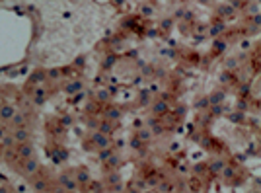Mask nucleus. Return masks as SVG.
Masks as SVG:
<instances>
[{
    "label": "nucleus",
    "mask_w": 261,
    "mask_h": 193,
    "mask_svg": "<svg viewBox=\"0 0 261 193\" xmlns=\"http://www.w3.org/2000/svg\"><path fill=\"white\" fill-rule=\"evenodd\" d=\"M109 117H119V113H117L115 109H111V111H109Z\"/></svg>",
    "instance_id": "nucleus-10"
},
{
    "label": "nucleus",
    "mask_w": 261,
    "mask_h": 193,
    "mask_svg": "<svg viewBox=\"0 0 261 193\" xmlns=\"http://www.w3.org/2000/svg\"><path fill=\"white\" fill-rule=\"evenodd\" d=\"M20 154H22L23 158H31V154H33V148L29 146V144H23L22 148H20Z\"/></svg>",
    "instance_id": "nucleus-2"
},
{
    "label": "nucleus",
    "mask_w": 261,
    "mask_h": 193,
    "mask_svg": "<svg viewBox=\"0 0 261 193\" xmlns=\"http://www.w3.org/2000/svg\"><path fill=\"white\" fill-rule=\"evenodd\" d=\"M164 109H166V104H158L154 111H156V113H160V111H164Z\"/></svg>",
    "instance_id": "nucleus-7"
},
{
    "label": "nucleus",
    "mask_w": 261,
    "mask_h": 193,
    "mask_svg": "<svg viewBox=\"0 0 261 193\" xmlns=\"http://www.w3.org/2000/svg\"><path fill=\"white\" fill-rule=\"evenodd\" d=\"M0 117H2V119H12V117H14V109L8 107V106H4L2 109H0Z\"/></svg>",
    "instance_id": "nucleus-1"
},
{
    "label": "nucleus",
    "mask_w": 261,
    "mask_h": 193,
    "mask_svg": "<svg viewBox=\"0 0 261 193\" xmlns=\"http://www.w3.org/2000/svg\"><path fill=\"white\" fill-rule=\"evenodd\" d=\"M16 139H18V140H25V139H27V133H25L23 129H20V131L16 133Z\"/></svg>",
    "instance_id": "nucleus-5"
},
{
    "label": "nucleus",
    "mask_w": 261,
    "mask_h": 193,
    "mask_svg": "<svg viewBox=\"0 0 261 193\" xmlns=\"http://www.w3.org/2000/svg\"><path fill=\"white\" fill-rule=\"evenodd\" d=\"M232 174H234V172L230 170V168H226V170H224V176H226V178H230V176H232Z\"/></svg>",
    "instance_id": "nucleus-11"
},
{
    "label": "nucleus",
    "mask_w": 261,
    "mask_h": 193,
    "mask_svg": "<svg viewBox=\"0 0 261 193\" xmlns=\"http://www.w3.org/2000/svg\"><path fill=\"white\" fill-rule=\"evenodd\" d=\"M35 166H37V164H35V160L27 158V166H25V172H33V170H35Z\"/></svg>",
    "instance_id": "nucleus-4"
},
{
    "label": "nucleus",
    "mask_w": 261,
    "mask_h": 193,
    "mask_svg": "<svg viewBox=\"0 0 261 193\" xmlns=\"http://www.w3.org/2000/svg\"><path fill=\"white\" fill-rule=\"evenodd\" d=\"M78 182H82V183L88 182V174L86 172H80V174H78Z\"/></svg>",
    "instance_id": "nucleus-6"
},
{
    "label": "nucleus",
    "mask_w": 261,
    "mask_h": 193,
    "mask_svg": "<svg viewBox=\"0 0 261 193\" xmlns=\"http://www.w3.org/2000/svg\"><path fill=\"white\" fill-rule=\"evenodd\" d=\"M220 100H222V94H216V96L210 98V102H220Z\"/></svg>",
    "instance_id": "nucleus-8"
},
{
    "label": "nucleus",
    "mask_w": 261,
    "mask_h": 193,
    "mask_svg": "<svg viewBox=\"0 0 261 193\" xmlns=\"http://www.w3.org/2000/svg\"><path fill=\"white\" fill-rule=\"evenodd\" d=\"M94 140H96V142H98V146H103V148H105V146H107V144H109V140L105 139V137H96V139H94Z\"/></svg>",
    "instance_id": "nucleus-3"
},
{
    "label": "nucleus",
    "mask_w": 261,
    "mask_h": 193,
    "mask_svg": "<svg viewBox=\"0 0 261 193\" xmlns=\"http://www.w3.org/2000/svg\"><path fill=\"white\" fill-rule=\"evenodd\" d=\"M22 121H23V117H22V115H16V117H14V123H18V125H20Z\"/></svg>",
    "instance_id": "nucleus-9"
}]
</instances>
